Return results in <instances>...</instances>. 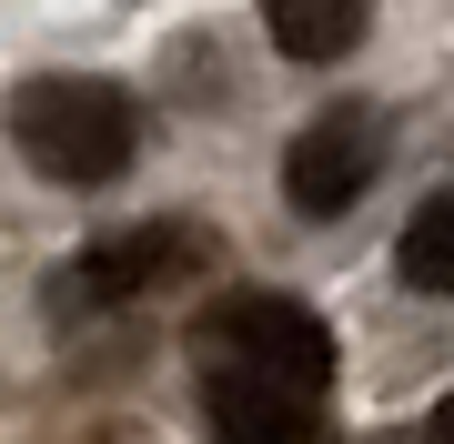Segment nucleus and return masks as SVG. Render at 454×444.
Instances as JSON below:
<instances>
[{
	"instance_id": "20e7f679",
	"label": "nucleus",
	"mask_w": 454,
	"mask_h": 444,
	"mask_svg": "<svg viewBox=\"0 0 454 444\" xmlns=\"http://www.w3.org/2000/svg\"><path fill=\"white\" fill-rule=\"evenodd\" d=\"M384 172V112L373 101H333V112H313L303 132L283 152V202L303 222H333L364 202V182Z\"/></svg>"
},
{
	"instance_id": "39448f33",
	"label": "nucleus",
	"mask_w": 454,
	"mask_h": 444,
	"mask_svg": "<svg viewBox=\"0 0 454 444\" xmlns=\"http://www.w3.org/2000/svg\"><path fill=\"white\" fill-rule=\"evenodd\" d=\"M262 31L283 61H343L373 31V0H262Z\"/></svg>"
},
{
	"instance_id": "423d86ee",
	"label": "nucleus",
	"mask_w": 454,
	"mask_h": 444,
	"mask_svg": "<svg viewBox=\"0 0 454 444\" xmlns=\"http://www.w3.org/2000/svg\"><path fill=\"white\" fill-rule=\"evenodd\" d=\"M394 273L414 293H454V192H424L414 222L394 232Z\"/></svg>"
},
{
	"instance_id": "f03ea898",
	"label": "nucleus",
	"mask_w": 454,
	"mask_h": 444,
	"mask_svg": "<svg viewBox=\"0 0 454 444\" xmlns=\"http://www.w3.org/2000/svg\"><path fill=\"white\" fill-rule=\"evenodd\" d=\"M0 121H11L20 162H31L41 182H71V192L121 182L131 152H142V101H131L121 82H101V71H41V82H11Z\"/></svg>"
},
{
	"instance_id": "7ed1b4c3",
	"label": "nucleus",
	"mask_w": 454,
	"mask_h": 444,
	"mask_svg": "<svg viewBox=\"0 0 454 444\" xmlns=\"http://www.w3.org/2000/svg\"><path fill=\"white\" fill-rule=\"evenodd\" d=\"M182 273H202V232L192 222H131V232L82 243L41 283V303L51 313H112V303H142V293H162V283H182Z\"/></svg>"
},
{
	"instance_id": "f257e3e1",
	"label": "nucleus",
	"mask_w": 454,
	"mask_h": 444,
	"mask_svg": "<svg viewBox=\"0 0 454 444\" xmlns=\"http://www.w3.org/2000/svg\"><path fill=\"white\" fill-rule=\"evenodd\" d=\"M192 374L223 444H324L333 323L293 293H223L192 313Z\"/></svg>"
},
{
	"instance_id": "0eeeda50",
	"label": "nucleus",
	"mask_w": 454,
	"mask_h": 444,
	"mask_svg": "<svg viewBox=\"0 0 454 444\" xmlns=\"http://www.w3.org/2000/svg\"><path fill=\"white\" fill-rule=\"evenodd\" d=\"M424 434H434V444H454V394L434 404V425H424Z\"/></svg>"
}]
</instances>
